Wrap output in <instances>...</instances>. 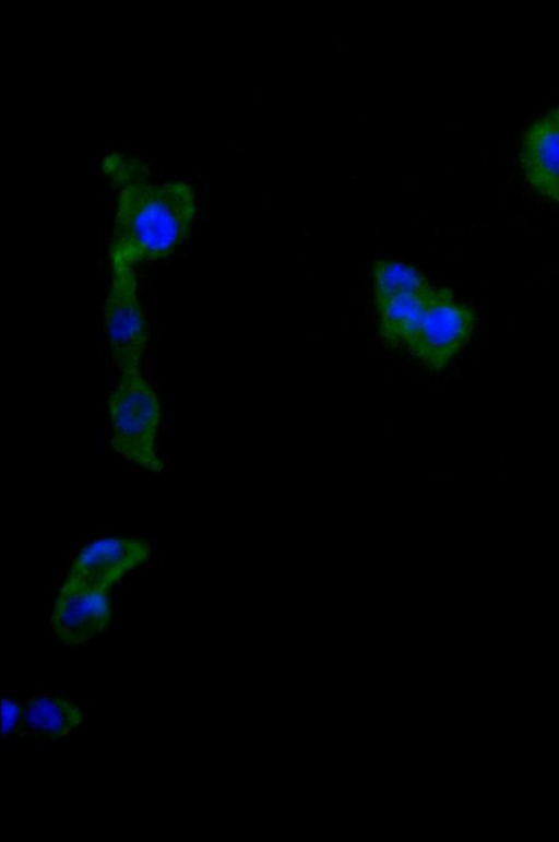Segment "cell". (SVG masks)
<instances>
[{"label":"cell","instance_id":"cell-1","mask_svg":"<svg viewBox=\"0 0 559 842\" xmlns=\"http://www.w3.org/2000/svg\"><path fill=\"white\" fill-rule=\"evenodd\" d=\"M194 215L187 183H130L119 198L109 254L131 266L164 260L188 237Z\"/></svg>","mask_w":559,"mask_h":842},{"label":"cell","instance_id":"cell-2","mask_svg":"<svg viewBox=\"0 0 559 842\" xmlns=\"http://www.w3.org/2000/svg\"><path fill=\"white\" fill-rule=\"evenodd\" d=\"M108 405L114 451L152 472H160L163 463L154 450L159 404L140 369L121 371Z\"/></svg>","mask_w":559,"mask_h":842},{"label":"cell","instance_id":"cell-3","mask_svg":"<svg viewBox=\"0 0 559 842\" xmlns=\"http://www.w3.org/2000/svg\"><path fill=\"white\" fill-rule=\"evenodd\" d=\"M111 284L104 321L111 355L121 371L140 369L147 344L146 320L141 308L133 266L110 257Z\"/></svg>","mask_w":559,"mask_h":842},{"label":"cell","instance_id":"cell-4","mask_svg":"<svg viewBox=\"0 0 559 842\" xmlns=\"http://www.w3.org/2000/svg\"><path fill=\"white\" fill-rule=\"evenodd\" d=\"M475 324L474 308L456 299L451 289L438 287L405 347L430 370H440L469 342Z\"/></svg>","mask_w":559,"mask_h":842},{"label":"cell","instance_id":"cell-5","mask_svg":"<svg viewBox=\"0 0 559 842\" xmlns=\"http://www.w3.org/2000/svg\"><path fill=\"white\" fill-rule=\"evenodd\" d=\"M150 543L135 537H105L86 545L74 559L66 579L108 591L124 574L143 564Z\"/></svg>","mask_w":559,"mask_h":842},{"label":"cell","instance_id":"cell-6","mask_svg":"<svg viewBox=\"0 0 559 842\" xmlns=\"http://www.w3.org/2000/svg\"><path fill=\"white\" fill-rule=\"evenodd\" d=\"M110 615L107 591L66 579L55 601L51 625L64 644L76 645L103 632Z\"/></svg>","mask_w":559,"mask_h":842},{"label":"cell","instance_id":"cell-7","mask_svg":"<svg viewBox=\"0 0 559 842\" xmlns=\"http://www.w3.org/2000/svg\"><path fill=\"white\" fill-rule=\"evenodd\" d=\"M519 161L532 188L559 203V105L524 132Z\"/></svg>","mask_w":559,"mask_h":842},{"label":"cell","instance_id":"cell-8","mask_svg":"<svg viewBox=\"0 0 559 842\" xmlns=\"http://www.w3.org/2000/svg\"><path fill=\"white\" fill-rule=\"evenodd\" d=\"M82 720L80 708L72 701L46 695L23 701L14 733L19 737L57 740L80 726Z\"/></svg>","mask_w":559,"mask_h":842},{"label":"cell","instance_id":"cell-9","mask_svg":"<svg viewBox=\"0 0 559 842\" xmlns=\"http://www.w3.org/2000/svg\"><path fill=\"white\" fill-rule=\"evenodd\" d=\"M437 290L438 287L428 285L396 296L377 308L381 335L392 344L406 346L419 328Z\"/></svg>","mask_w":559,"mask_h":842},{"label":"cell","instance_id":"cell-10","mask_svg":"<svg viewBox=\"0 0 559 842\" xmlns=\"http://www.w3.org/2000/svg\"><path fill=\"white\" fill-rule=\"evenodd\" d=\"M373 296L379 308L402 294L430 285L413 265L400 261H376L372 266Z\"/></svg>","mask_w":559,"mask_h":842},{"label":"cell","instance_id":"cell-11","mask_svg":"<svg viewBox=\"0 0 559 842\" xmlns=\"http://www.w3.org/2000/svg\"><path fill=\"white\" fill-rule=\"evenodd\" d=\"M2 735L5 736L8 734H11L15 732L20 715H21V704L8 699H2Z\"/></svg>","mask_w":559,"mask_h":842}]
</instances>
